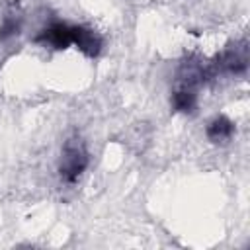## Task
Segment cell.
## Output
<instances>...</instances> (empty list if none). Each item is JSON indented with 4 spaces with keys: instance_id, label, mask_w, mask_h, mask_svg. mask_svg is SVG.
Here are the masks:
<instances>
[{
    "instance_id": "1",
    "label": "cell",
    "mask_w": 250,
    "mask_h": 250,
    "mask_svg": "<svg viewBox=\"0 0 250 250\" xmlns=\"http://www.w3.org/2000/svg\"><path fill=\"white\" fill-rule=\"evenodd\" d=\"M88 166V152L80 141H68L62 148V158H61V178L64 182H74L84 168Z\"/></svg>"
},
{
    "instance_id": "2",
    "label": "cell",
    "mask_w": 250,
    "mask_h": 250,
    "mask_svg": "<svg viewBox=\"0 0 250 250\" xmlns=\"http://www.w3.org/2000/svg\"><path fill=\"white\" fill-rule=\"evenodd\" d=\"M72 45H76L88 57H98L102 51V37L88 27L76 25L72 27Z\"/></svg>"
},
{
    "instance_id": "3",
    "label": "cell",
    "mask_w": 250,
    "mask_h": 250,
    "mask_svg": "<svg viewBox=\"0 0 250 250\" xmlns=\"http://www.w3.org/2000/svg\"><path fill=\"white\" fill-rule=\"evenodd\" d=\"M37 41L49 43L55 49H66L68 45H72V27H68L64 23H55V25L47 27L37 37Z\"/></svg>"
},
{
    "instance_id": "4",
    "label": "cell",
    "mask_w": 250,
    "mask_h": 250,
    "mask_svg": "<svg viewBox=\"0 0 250 250\" xmlns=\"http://www.w3.org/2000/svg\"><path fill=\"white\" fill-rule=\"evenodd\" d=\"M232 133H234V125H232V121L227 119L225 115L215 117V119L207 125V139H209L211 143H215V145L230 141Z\"/></svg>"
},
{
    "instance_id": "5",
    "label": "cell",
    "mask_w": 250,
    "mask_h": 250,
    "mask_svg": "<svg viewBox=\"0 0 250 250\" xmlns=\"http://www.w3.org/2000/svg\"><path fill=\"white\" fill-rule=\"evenodd\" d=\"M172 104H174V109L176 111H193L195 105H197V98H195V92L191 88H178L172 96Z\"/></svg>"
},
{
    "instance_id": "6",
    "label": "cell",
    "mask_w": 250,
    "mask_h": 250,
    "mask_svg": "<svg viewBox=\"0 0 250 250\" xmlns=\"http://www.w3.org/2000/svg\"><path fill=\"white\" fill-rule=\"evenodd\" d=\"M223 64H225L230 72H244V68H246V49H244V47H242V49H238V47L230 49V51L225 55Z\"/></svg>"
},
{
    "instance_id": "7",
    "label": "cell",
    "mask_w": 250,
    "mask_h": 250,
    "mask_svg": "<svg viewBox=\"0 0 250 250\" xmlns=\"http://www.w3.org/2000/svg\"><path fill=\"white\" fill-rule=\"evenodd\" d=\"M18 21L16 20H12V18H8V20H4V23L0 25V39H8L10 35H14L16 31H18Z\"/></svg>"
}]
</instances>
